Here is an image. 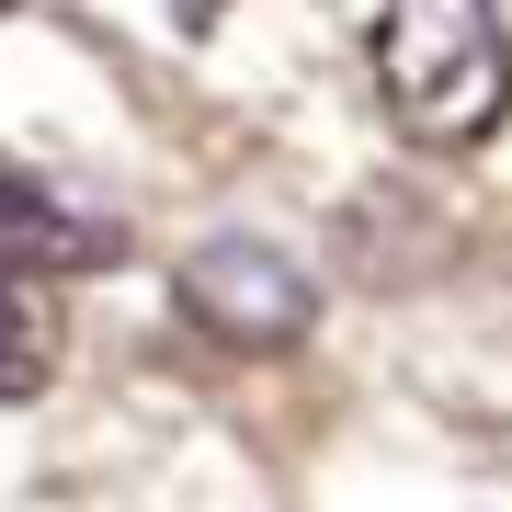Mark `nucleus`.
<instances>
[{"instance_id":"obj_4","label":"nucleus","mask_w":512,"mask_h":512,"mask_svg":"<svg viewBox=\"0 0 512 512\" xmlns=\"http://www.w3.org/2000/svg\"><path fill=\"white\" fill-rule=\"evenodd\" d=\"M69 365V308H57L46 262L0 251V410H35Z\"/></svg>"},{"instance_id":"obj_3","label":"nucleus","mask_w":512,"mask_h":512,"mask_svg":"<svg viewBox=\"0 0 512 512\" xmlns=\"http://www.w3.org/2000/svg\"><path fill=\"white\" fill-rule=\"evenodd\" d=\"M0 251H23V262H114V251H126V228H114L103 205H80L69 183L0 160Z\"/></svg>"},{"instance_id":"obj_1","label":"nucleus","mask_w":512,"mask_h":512,"mask_svg":"<svg viewBox=\"0 0 512 512\" xmlns=\"http://www.w3.org/2000/svg\"><path fill=\"white\" fill-rule=\"evenodd\" d=\"M376 92L410 148H478L512 114V23L490 0H399L376 12Z\"/></svg>"},{"instance_id":"obj_2","label":"nucleus","mask_w":512,"mask_h":512,"mask_svg":"<svg viewBox=\"0 0 512 512\" xmlns=\"http://www.w3.org/2000/svg\"><path fill=\"white\" fill-rule=\"evenodd\" d=\"M183 319L205 330V342H228V353H285V342H308V319H319V285H308V262L274 251V239H205V251H183Z\"/></svg>"}]
</instances>
